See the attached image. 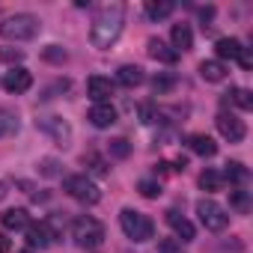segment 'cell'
Instances as JSON below:
<instances>
[{"label":"cell","instance_id":"6da1fadb","mask_svg":"<svg viewBox=\"0 0 253 253\" xmlns=\"http://www.w3.org/2000/svg\"><path fill=\"white\" fill-rule=\"evenodd\" d=\"M122 27H125V3H107L98 9L95 21L89 27V42L98 51H107L122 36Z\"/></svg>","mask_w":253,"mask_h":253},{"label":"cell","instance_id":"7a4b0ae2","mask_svg":"<svg viewBox=\"0 0 253 253\" xmlns=\"http://www.w3.org/2000/svg\"><path fill=\"white\" fill-rule=\"evenodd\" d=\"M39 18L30 15V12H18V15H9L0 21V36L6 42H30L39 36Z\"/></svg>","mask_w":253,"mask_h":253},{"label":"cell","instance_id":"3957f363","mask_svg":"<svg viewBox=\"0 0 253 253\" xmlns=\"http://www.w3.org/2000/svg\"><path fill=\"white\" fill-rule=\"evenodd\" d=\"M119 226L131 241H149L155 235V223L143 211H134V209H122L119 211Z\"/></svg>","mask_w":253,"mask_h":253},{"label":"cell","instance_id":"277c9868","mask_svg":"<svg viewBox=\"0 0 253 253\" xmlns=\"http://www.w3.org/2000/svg\"><path fill=\"white\" fill-rule=\"evenodd\" d=\"M72 238H75L78 247L92 250V247H98V244L104 241V226H101V220H95V217H89V214H81V217L72 223Z\"/></svg>","mask_w":253,"mask_h":253},{"label":"cell","instance_id":"5b68a950","mask_svg":"<svg viewBox=\"0 0 253 253\" xmlns=\"http://www.w3.org/2000/svg\"><path fill=\"white\" fill-rule=\"evenodd\" d=\"M63 188H66V194H69L72 200H78V203H84V206H95V203L101 200L98 185H95L92 179H86V176H69Z\"/></svg>","mask_w":253,"mask_h":253},{"label":"cell","instance_id":"8992f818","mask_svg":"<svg viewBox=\"0 0 253 253\" xmlns=\"http://www.w3.org/2000/svg\"><path fill=\"white\" fill-rule=\"evenodd\" d=\"M197 214H200L203 226H206V229H211V232H223V229H226V223H229L226 209H223V206H217L214 200H200V203H197Z\"/></svg>","mask_w":253,"mask_h":253},{"label":"cell","instance_id":"52a82bcc","mask_svg":"<svg viewBox=\"0 0 253 253\" xmlns=\"http://www.w3.org/2000/svg\"><path fill=\"white\" fill-rule=\"evenodd\" d=\"M36 125H39V128L45 131V134H51L54 137V143L57 146H69L72 143V125L66 122V119H60V116H39L36 119Z\"/></svg>","mask_w":253,"mask_h":253},{"label":"cell","instance_id":"ba28073f","mask_svg":"<svg viewBox=\"0 0 253 253\" xmlns=\"http://www.w3.org/2000/svg\"><path fill=\"white\" fill-rule=\"evenodd\" d=\"M217 131H220V137L223 140H229V143H241L244 137H247V125L235 116V113H217Z\"/></svg>","mask_w":253,"mask_h":253},{"label":"cell","instance_id":"9c48e42d","mask_svg":"<svg viewBox=\"0 0 253 253\" xmlns=\"http://www.w3.org/2000/svg\"><path fill=\"white\" fill-rule=\"evenodd\" d=\"M86 95H89L95 104H110L113 81H110V78H101V75H92V78L86 81Z\"/></svg>","mask_w":253,"mask_h":253},{"label":"cell","instance_id":"30bf717a","mask_svg":"<svg viewBox=\"0 0 253 253\" xmlns=\"http://www.w3.org/2000/svg\"><path fill=\"white\" fill-rule=\"evenodd\" d=\"M33 86V75L27 72V69H12V72H6V78H3V89L6 92H12V95H21V92H27Z\"/></svg>","mask_w":253,"mask_h":253},{"label":"cell","instance_id":"8fae6325","mask_svg":"<svg viewBox=\"0 0 253 253\" xmlns=\"http://www.w3.org/2000/svg\"><path fill=\"white\" fill-rule=\"evenodd\" d=\"M24 232H27V244H30V247H39V250L51 247V244H54V238H57V235L51 232V226H48V223H30Z\"/></svg>","mask_w":253,"mask_h":253},{"label":"cell","instance_id":"7c38bea8","mask_svg":"<svg viewBox=\"0 0 253 253\" xmlns=\"http://www.w3.org/2000/svg\"><path fill=\"white\" fill-rule=\"evenodd\" d=\"M86 119L95 125V128H110V125L116 122V107L113 104H92Z\"/></svg>","mask_w":253,"mask_h":253},{"label":"cell","instance_id":"4fadbf2b","mask_svg":"<svg viewBox=\"0 0 253 253\" xmlns=\"http://www.w3.org/2000/svg\"><path fill=\"white\" fill-rule=\"evenodd\" d=\"M167 223L176 229L179 241H194V235H197V232H194V223H191L188 217H182L176 209H170V211H167Z\"/></svg>","mask_w":253,"mask_h":253},{"label":"cell","instance_id":"5bb4252c","mask_svg":"<svg viewBox=\"0 0 253 253\" xmlns=\"http://www.w3.org/2000/svg\"><path fill=\"white\" fill-rule=\"evenodd\" d=\"M0 223H3V229H27L30 226V214L27 209H6L3 214H0Z\"/></svg>","mask_w":253,"mask_h":253},{"label":"cell","instance_id":"9a60e30c","mask_svg":"<svg viewBox=\"0 0 253 253\" xmlns=\"http://www.w3.org/2000/svg\"><path fill=\"white\" fill-rule=\"evenodd\" d=\"M170 39H173V51L179 54V51H191L194 48V33H191V27L188 24H173V30H170Z\"/></svg>","mask_w":253,"mask_h":253},{"label":"cell","instance_id":"2e32d148","mask_svg":"<svg viewBox=\"0 0 253 253\" xmlns=\"http://www.w3.org/2000/svg\"><path fill=\"white\" fill-rule=\"evenodd\" d=\"M146 51H149V57H152V60L167 63V66H173V63L179 60V54H176L170 45H164L161 39H149V42H146Z\"/></svg>","mask_w":253,"mask_h":253},{"label":"cell","instance_id":"e0dca14e","mask_svg":"<svg viewBox=\"0 0 253 253\" xmlns=\"http://www.w3.org/2000/svg\"><path fill=\"white\" fill-rule=\"evenodd\" d=\"M116 84H119V86H128V89L140 86V84H143V69H140V66H122V69L116 72Z\"/></svg>","mask_w":253,"mask_h":253},{"label":"cell","instance_id":"ac0fdd59","mask_svg":"<svg viewBox=\"0 0 253 253\" xmlns=\"http://www.w3.org/2000/svg\"><path fill=\"white\" fill-rule=\"evenodd\" d=\"M200 78L209 81V84H217V81L226 78V66L217 63V60H203V63H200Z\"/></svg>","mask_w":253,"mask_h":253},{"label":"cell","instance_id":"d6986e66","mask_svg":"<svg viewBox=\"0 0 253 253\" xmlns=\"http://www.w3.org/2000/svg\"><path fill=\"white\" fill-rule=\"evenodd\" d=\"M223 104H235V107H241V110H253V95H250V89H244V86H232V89L223 95Z\"/></svg>","mask_w":253,"mask_h":253},{"label":"cell","instance_id":"ffe728a7","mask_svg":"<svg viewBox=\"0 0 253 253\" xmlns=\"http://www.w3.org/2000/svg\"><path fill=\"white\" fill-rule=\"evenodd\" d=\"M188 146H191V152H197V155H203V158L217 155V143H214L209 134H194V137L188 140Z\"/></svg>","mask_w":253,"mask_h":253},{"label":"cell","instance_id":"44dd1931","mask_svg":"<svg viewBox=\"0 0 253 253\" xmlns=\"http://www.w3.org/2000/svg\"><path fill=\"white\" fill-rule=\"evenodd\" d=\"M173 9H176L173 0H146V15H149L152 21H161V18L173 15Z\"/></svg>","mask_w":253,"mask_h":253},{"label":"cell","instance_id":"7402d4cb","mask_svg":"<svg viewBox=\"0 0 253 253\" xmlns=\"http://www.w3.org/2000/svg\"><path fill=\"white\" fill-rule=\"evenodd\" d=\"M214 54H217V63H220V60H235V57L241 54V42H238V39H217Z\"/></svg>","mask_w":253,"mask_h":253},{"label":"cell","instance_id":"603a6c76","mask_svg":"<svg viewBox=\"0 0 253 253\" xmlns=\"http://www.w3.org/2000/svg\"><path fill=\"white\" fill-rule=\"evenodd\" d=\"M200 188L209 191V194H214V191H223V188H226V179H223L220 170H206V173L200 176Z\"/></svg>","mask_w":253,"mask_h":253},{"label":"cell","instance_id":"cb8c5ba5","mask_svg":"<svg viewBox=\"0 0 253 253\" xmlns=\"http://www.w3.org/2000/svg\"><path fill=\"white\" fill-rule=\"evenodd\" d=\"M18 131V116L6 107H0V137H12Z\"/></svg>","mask_w":253,"mask_h":253},{"label":"cell","instance_id":"d4e9b609","mask_svg":"<svg viewBox=\"0 0 253 253\" xmlns=\"http://www.w3.org/2000/svg\"><path fill=\"white\" fill-rule=\"evenodd\" d=\"M247 176H250V173H247V167H244L241 161H229L226 170H223V179H226V182H238V185H241V182H247Z\"/></svg>","mask_w":253,"mask_h":253},{"label":"cell","instance_id":"484cf974","mask_svg":"<svg viewBox=\"0 0 253 253\" xmlns=\"http://www.w3.org/2000/svg\"><path fill=\"white\" fill-rule=\"evenodd\" d=\"M107 152H110V158H128L131 155V143L125 140V137H113L107 143Z\"/></svg>","mask_w":253,"mask_h":253},{"label":"cell","instance_id":"4316f807","mask_svg":"<svg viewBox=\"0 0 253 253\" xmlns=\"http://www.w3.org/2000/svg\"><path fill=\"white\" fill-rule=\"evenodd\" d=\"M137 191H140L146 200H158V197H161V182H152V179H140V182H137Z\"/></svg>","mask_w":253,"mask_h":253},{"label":"cell","instance_id":"83f0119b","mask_svg":"<svg viewBox=\"0 0 253 253\" xmlns=\"http://www.w3.org/2000/svg\"><path fill=\"white\" fill-rule=\"evenodd\" d=\"M173 86H176V78H173V75H158V78L152 81V89H155V95H167Z\"/></svg>","mask_w":253,"mask_h":253},{"label":"cell","instance_id":"f1b7e54d","mask_svg":"<svg viewBox=\"0 0 253 253\" xmlns=\"http://www.w3.org/2000/svg\"><path fill=\"white\" fill-rule=\"evenodd\" d=\"M229 203H232V209L235 211H247L250 209V200H247V191H229Z\"/></svg>","mask_w":253,"mask_h":253},{"label":"cell","instance_id":"f546056e","mask_svg":"<svg viewBox=\"0 0 253 253\" xmlns=\"http://www.w3.org/2000/svg\"><path fill=\"white\" fill-rule=\"evenodd\" d=\"M0 60H3V63H21L24 51L21 48H0Z\"/></svg>","mask_w":253,"mask_h":253},{"label":"cell","instance_id":"4dcf8cb0","mask_svg":"<svg viewBox=\"0 0 253 253\" xmlns=\"http://www.w3.org/2000/svg\"><path fill=\"white\" fill-rule=\"evenodd\" d=\"M84 161H86V164H89V170H92V173H95V176H107V164H104V161H101V158H98V155H86V158H84Z\"/></svg>","mask_w":253,"mask_h":253},{"label":"cell","instance_id":"1f68e13d","mask_svg":"<svg viewBox=\"0 0 253 253\" xmlns=\"http://www.w3.org/2000/svg\"><path fill=\"white\" fill-rule=\"evenodd\" d=\"M45 60H51V63H63V60H66V51L57 48V45H51V48H45Z\"/></svg>","mask_w":253,"mask_h":253},{"label":"cell","instance_id":"d6a6232c","mask_svg":"<svg viewBox=\"0 0 253 253\" xmlns=\"http://www.w3.org/2000/svg\"><path fill=\"white\" fill-rule=\"evenodd\" d=\"M39 167H42V176H57V173H60V170H57L60 164H57L54 158H42V161H39Z\"/></svg>","mask_w":253,"mask_h":253},{"label":"cell","instance_id":"836d02e7","mask_svg":"<svg viewBox=\"0 0 253 253\" xmlns=\"http://www.w3.org/2000/svg\"><path fill=\"white\" fill-rule=\"evenodd\" d=\"M235 60L241 63V69H253V54H250V48H241V54H238Z\"/></svg>","mask_w":253,"mask_h":253},{"label":"cell","instance_id":"e575fe53","mask_svg":"<svg viewBox=\"0 0 253 253\" xmlns=\"http://www.w3.org/2000/svg\"><path fill=\"white\" fill-rule=\"evenodd\" d=\"M158 250H161V253H176V250H179V241H161Z\"/></svg>","mask_w":253,"mask_h":253},{"label":"cell","instance_id":"d590c367","mask_svg":"<svg viewBox=\"0 0 253 253\" xmlns=\"http://www.w3.org/2000/svg\"><path fill=\"white\" fill-rule=\"evenodd\" d=\"M9 250H12V241H9L3 232H0V253H9Z\"/></svg>","mask_w":253,"mask_h":253},{"label":"cell","instance_id":"8d00e7d4","mask_svg":"<svg viewBox=\"0 0 253 253\" xmlns=\"http://www.w3.org/2000/svg\"><path fill=\"white\" fill-rule=\"evenodd\" d=\"M200 18H203V21H211V18H214V9H211V6L200 9Z\"/></svg>","mask_w":253,"mask_h":253},{"label":"cell","instance_id":"74e56055","mask_svg":"<svg viewBox=\"0 0 253 253\" xmlns=\"http://www.w3.org/2000/svg\"><path fill=\"white\" fill-rule=\"evenodd\" d=\"M6 194H9V191H6V185H3V182H0V200H3Z\"/></svg>","mask_w":253,"mask_h":253},{"label":"cell","instance_id":"f35d334b","mask_svg":"<svg viewBox=\"0 0 253 253\" xmlns=\"http://www.w3.org/2000/svg\"><path fill=\"white\" fill-rule=\"evenodd\" d=\"M21 253H33V250H21Z\"/></svg>","mask_w":253,"mask_h":253}]
</instances>
